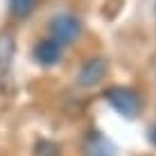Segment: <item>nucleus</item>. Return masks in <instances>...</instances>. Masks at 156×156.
Here are the masks:
<instances>
[{"label": "nucleus", "instance_id": "0eeeda50", "mask_svg": "<svg viewBox=\"0 0 156 156\" xmlns=\"http://www.w3.org/2000/svg\"><path fill=\"white\" fill-rule=\"evenodd\" d=\"M149 140L154 143V147H156V125L152 127V131H149Z\"/></svg>", "mask_w": 156, "mask_h": 156}, {"label": "nucleus", "instance_id": "f03ea898", "mask_svg": "<svg viewBox=\"0 0 156 156\" xmlns=\"http://www.w3.org/2000/svg\"><path fill=\"white\" fill-rule=\"evenodd\" d=\"M79 32H82L79 20L75 18V16H70V14H59V16L52 18V23H50V34H52L50 39H55L59 45L73 43L79 36Z\"/></svg>", "mask_w": 156, "mask_h": 156}, {"label": "nucleus", "instance_id": "7ed1b4c3", "mask_svg": "<svg viewBox=\"0 0 156 156\" xmlns=\"http://www.w3.org/2000/svg\"><path fill=\"white\" fill-rule=\"evenodd\" d=\"M34 57L43 66H52V63H57L59 59H61V45H59L55 39H43V41L36 43Z\"/></svg>", "mask_w": 156, "mask_h": 156}, {"label": "nucleus", "instance_id": "423d86ee", "mask_svg": "<svg viewBox=\"0 0 156 156\" xmlns=\"http://www.w3.org/2000/svg\"><path fill=\"white\" fill-rule=\"evenodd\" d=\"M34 7H36V0H9V9L16 18H27Z\"/></svg>", "mask_w": 156, "mask_h": 156}, {"label": "nucleus", "instance_id": "39448f33", "mask_svg": "<svg viewBox=\"0 0 156 156\" xmlns=\"http://www.w3.org/2000/svg\"><path fill=\"white\" fill-rule=\"evenodd\" d=\"M86 156H113V147L100 136H93L86 143Z\"/></svg>", "mask_w": 156, "mask_h": 156}, {"label": "nucleus", "instance_id": "f257e3e1", "mask_svg": "<svg viewBox=\"0 0 156 156\" xmlns=\"http://www.w3.org/2000/svg\"><path fill=\"white\" fill-rule=\"evenodd\" d=\"M106 100L109 104L113 106L118 113L127 115V118H136L143 109V100L136 90L131 88H125V86H115V88H109L106 90Z\"/></svg>", "mask_w": 156, "mask_h": 156}, {"label": "nucleus", "instance_id": "20e7f679", "mask_svg": "<svg viewBox=\"0 0 156 156\" xmlns=\"http://www.w3.org/2000/svg\"><path fill=\"white\" fill-rule=\"evenodd\" d=\"M106 73V61L104 59H90L88 63L82 68V73H79V84L82 86H95L100 82L102 77H104Z\"/></svg>", "mask_w": 156, "mask_h": 156}]
</instances>
